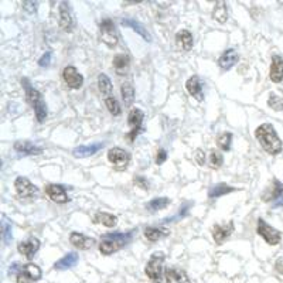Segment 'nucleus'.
<instances>
[{
    "instance_id": "f257e3e1",
    "label": "nucleus",
    "mask_w": 283,
    "mask_h": 283,
    "mask_svg": "<svg viewBox=\"0 0 283 283\" xmlns=\"http://www.w3.org/2000/svg\"><path fill=\"white\" fill-rule=\"evenodd\" d=\"M255 136L259 140L261 146L269 154H279L282 151V142L276 133L275 128L270 123H264L256 128Z\"/></svg>"
},
{
    "instance_id": "f03ea898",
    "label": "nucleus",
    "mask_w": 283,
    "mask_h": 283,
    "mask_svg": "<svg viewBox=\"0 0 283 283\" xmlns=\"http://www.w3.org/2000/svg\"><path fill=\"white\" fill-rule=\"evenodd\" d=\"M134 231H129V233H106L100 244V252L105 256H109L112 253H115L119 250H122L126 244L131 242L132 235Z\"/></svg>"
},
{
    "instance_id": "7ed1b4c3",
    "label": "nucleus",
    "mask_w": 283,
    "mask_h": 283,
    "mask_svg": "<svg viewBox=\"0 0 283 283\" xmlns=\"http://www.w3.org/2000/svg\"><path fill=\"white\" fill-rule=\"evenodd\" d=\"M21 83H23L24 88H26V97H27L29 103L33 106L37 120H38L40 123H43V122L46 120V117H47V105H46V102L43 100V95H41L35 88L30 86L29 80L24 78V80L21 81Z\"/></svg>"
},
{
    "instance_id": "20e7f679",
    "label": "nucleus",
    "mask_w": 283,
    "mask_h": 283,
    "mask_svg": "<svg viewBox=\"0 0 283 283\" xmlns=\"http://www.w3.org/2000/svg\"><path fill=\"white\" fill-rule=\"evenodd\" d=\"M163 264H165V255L162 252H156L151 255L146 267L145 273L151 282L159 283L162 282V275H163Z\"/></svg>"
},
{
    "instance_id": "39448f33",
    "label": "nucleus",
    "mask_w": 283,
    "mask_h": 283,
    "mask_svg": "<svg viewBox=\"0 0 283 283\" xmlns=\"http://www.w3.org/2000/svg\"><path fill=\"white\" fill-rule=\"evenodd\" d=\"M108 160L112 163L115 170L123 171V170H126V167L131 162V154L122 148H112L108 151Z\"/></svg>"
},
{
    "instance_id": "423d86ee",
    "label": "nucleus",
    "mask_w": 283,
    "mask_h": 283,
    "mask_svg": "<svg viewBox=\"0 0 283 283\" xmlns=\"http://www.w3.org/2000/svg\"><path fill=\"white\" fill-rule=\"evenodd\" d=\"M258 233L266 241L269 245H278L282 239V233H279L276 228L270 227L269 224L265 222V219L259 218L258 219V228H256Z\"/></svg>"
},
{
    "instance_id": "0eeeda50",
    "label": "nucleus",
    "mask_w": 283,
    "mask_h": 283,
    "mask_svg": "<svg viewBox=\"0 0 283 283\" xmlns=\"http://www.w3.org/2000/svg\"><path fill=\"white\" fill-rule=\"evenodd\" d=\"M100 40L108 46V47H115L117 44V33L115 29V24L111 18H105L100 26Z\"/></svg>"
},
{
    "instance_id": "6e6552de",
    "label": "nucleus",
    "mask_w": 283,
    "mask_h": 283,
    "mask_svg": "<svg viewBox=\"0 0 283 283\" xmlns=\"http://www.w3.org/2000/svg\"><path fill=\"white\" fill-rule=\"evenodd\" d=\"M143 117H145L143 112H142L140 109H137V108H133V109L129 112V115H128V123L132 126V131L128 133V139H129L131 142H133L134 139L137 137V134L143 131V129H142Z\"/></svg>"
},
{
    "instance_id": "1a4fd4ad",
    "label": "nucleus",
    "mask_w": 283,
    "mask_h": 283,
    "mask_svg": "<svg viewBox=\"0 0 283 283\" xmlns=\"http://www.w3.org/2000/svg\"><path fill=\"white\" fill-rule=\"evenodd\" d=\"M41 279V269L34 265L27 264L17 273V283H32Z\"/></svg>"
},
{
    "instance_id": "9d476101",
    "label": "nucleus",
    "mask_w": 283,
    "mask_h": 283,
    "mask_svg": "<svg viewBox=\"0 0 283 283\" xmlns=\"http://www.w3.org/2000/svg\"><path fill=\"white\" fill-rule=\"evenodd\" d=\"M15 188H16L17 194L20 197H24V199L37 197V194H38V188L26 177H17L15 180Z\"/></svg>"
},
{
    "instance_id": "9b49d317",
    "label": "nucleus",
    "mask_w": 283,
    "mask_h": 283,
    "mask_svg": "<svg viewBox=\"0 0 283 283\" xmlns=\"http://www.w3.org/2000/svg\"><path fill=\"white\" fill-rule=\"evenodd\" d=\"M63 80L72 89H80L83 83V77L72 66H68L63 69Z\"/></svg>"
},
{
    "instance_id": "f8f14e48",
    "label": "nucleus",
    "mask_w": 283,
    "mask_h": 283,
    "mask_svg": "<svg viewBox=\"0 0 283 283\" xmlns=\"http://www.w3.org/2000/svg\"><path fill=\"white\" fill-rule=\"evenodd\" d=\"M46 194L50 197L51 200L57 204H66L69 201L66 188L60 184H49L46 185Z\"/></svg>"
},
{
    "instance_id": "ddd939ff",
    "label": "nucleus",
    "mask_w": 283,
    "mask_h": 283,
    "mask_svg": "<svg viewBox=\"0 0 283 283\" xmlns=\"http://www.w3.org/2000/svg\"><path fill=\"white\" fill-rule=\"evenodd\" d=\"M40 248V241L37 239V238H29L27 241H23V242H20L18 244V247H17V250L18 252L21 253V255H24L27 259H33L34 255L37 253V250Z\"/></svg>"
},
{
    "instance_id": "4468645a",
    "label": "nucleus",
    "mask_w": 283,
    "mask_h": 283,
    "mask_svg": "<svg viewBox=\"0 0 283 283\" xmlns=\"http://www.w3.org/2000/svg\"><path fill=\"white\" fill-rule=\"evenodd\" d=\"M185 88L188 91V94L191 97H194L196 100L201 102L204 100V89H202V83L200 81V78L197 75L194 77H190L185 83Z\"/></svg>"
},
{
    "instance_id": "2eb2a0df",
    "label": "nucleus",
    "mask_w": 283,
    "mask_h": 283,
    "mask_svg": "<svg viewBox=\"0 0 283 283\" xmlns=\"http://www.w3.org/2000/svg\"><path fill=\"white\" fill-rule=\"evenodd\" d=\"M233 222H228L227 225H219L216 224L213 227V238L216 241V245H222L224 241L233 233Z\"/></svg>"
},
{
    "instance_id": "dca6fc26",
    "label": "nucleus",
    "mask_w": 283,
    "mask_h": 283,
    "mask_svg": "<svg viewBox=\"0 0 283 283\" xmlns=\"http://www.w3.org/2000/svg\"><path fill=\"white\" fill-rule=\"evenodd\" d=\"M165 278L167 283H191L188 275L179 267H167Z\"/></svg>"
},
{
    "instance_id": "f3484780",
    "label": "nucleus",
    "mask_w": 283,
    "mask_h": 283,
    "mask_svg": "<svg viewBox=\"0 0 283 283\" xmlns=\"http://www.w3.org/2000/svg\"><path fill=\"white\" fill-rule=\"evenodd\" d=\"M239 61V54L236 52V50H233V49H228L227 51H224V54L219 57V60H218V66L222 68V69H225V71H228V69H231V68L236 64Z\"/></svg>"
},
{
    "instance_id": "a211bd4d",
    "label": "nucleus",
    "mask_w": 283,
    "mask_h": 283,
    "mask_svg": "<svg viewBox=\"0 0 283 283\" xmlns=\"http://www.w3.org/2000/svg\"><path fill=\"white\" fill-rule=\"evenodd\" d=\"M60 27L64 32H71L74 27V21H72V16L69 12V4L67 1H63L60 6Z\"/></svg>"
},
{
    "instance_id": "6ab92c4d",
    "label": "nucleus",
    "mask_w": 283,
    "mask_h": 283,
    "mask_svg": "<svg viewBox=\"0 0 283 283\" xmlns=\"http://www.w3.org/2000/svg\"><path fill=\"white\" fill-rule=\"evenodd\" d=\"M15 150L21 153V154H26V156H33V154H41L43 153V148L41 146H37L29 140H18L15 143Z\"/></svg>"
},
{
    "instance_id": "aec40b11",
    "label": "nucleus",
    "mask_w": 283,
    "mask_h": 283,
    "mask_svg": "<svg viewBox=\"0 0 283 283\" xmlns=\"http://www.w3.org/2000/svg\"><path fill=\"white\" fill-rule=\"evenodd\" d=\"M69 242H71L75 248L85 250H89V248L95 244V239H94V238H88V236H85L83 233H71V236H69Z\"/></svg>"
},
{
    "instance_id": "412c9836",
    "label": "nucleus",
    "mask_w": 283,
    "mask_h": 283,
    "mask_svg": "<svg viewBox=\"0 0 283 283\" xmlns=\"http://www.w3.org/2000/svg\"><path fill=\"white\" fill-rule=\"evenodd\" d=\"M269 77L273 83H281L283 80V58L281 55L272 57V66H270Z\"/></svg>"
},
{
    "instance_id": "4be33fe9",
    "label": "nucleus",
    "mask_w": 283,
    "mask_h": 283,
    "mask_svg": "<svg viewBox=\"0 0 283 283\" xmlns=\"http://www.w3.org/2000/svg\"><path fill=\"white\" fill-rule=\"evenodd\" d=\"M103 143L102 142H97V143H92V145H88V146H78L72 150V154L75 157H89L95 153H98L100 149H103Z\"/></svg>"
},
{
    "instance_id": "5701e85b",
    "label": "nucleus",
    "mask_w": 283,
    "mask_h": 283,
    "mask_svg": "<svg viewBox=\"0 0 283 283\" xmlns=\"http://www.w3.org/2000/svg\"><path fill=\"white\" fill-rule=\"evenodd\" d=\"M120 23H122V26L131 27V29L139 34L140 37H143V38H145V41H148V43L151 41V37H150V34L148 33V30H146V29H145V27H143L139 21H136V20H133V18H123Z\"/></svg>"
},
{
    "instance_id": "b1692460",
    "label": "nucleus",
    "mask_w": 283,
    "mask_h": 283,
    "mask_svg": "<svg viewBox=\"0 0 283 283\" xmlns=\"http://www.w3.org/2000/svg\"><path fill=\"white\" fill-rule=\"evenodd\" d=\"M176 43L179 46V49H182L184 51H190L193 47V35L188 30H180L179 33L176 34Z\"/></svg>"
},
{
    "instance_id": "393cba45",
    "label": "nucleus",
    "mask_w": 283,
    "mask_h": 283,
    "mask_svg": "<svg viewBox=\"0 0 283 283\" xmlns=\"http://www.w3.org/2000/svg\"><path fill=\"white\" fill-rule=\"evenodd\" d=\"M77 262H78V255H77L75 252H69L67 255H64L60 261H57L54 267H55L57 270H66V269L75 266Z\"/></svg>"
},
{
    "instance_id": "a878e982",
    "label": "nucleus",
    "mask_w": 283,
    "mask_h": 283,
    "mask_svg": "<svg viewBox=\"0 0 283 283\" xmlns=\"http://www.w3.org/2000/svg\"><path fill=\"white\" fill-rule=\"evenodd\" d=\"M170 233L168 230L166 228H160V227H148L145 230V238L149 239L150 242H156L162 238H165Z\"/></svg>"
},
{
    "instance_id": "bb28decb",
    "label": "nucleus",
    "mask_w": 283,
    "mask_h": 283,
    "mask_svg": "<svg viewBox=\"0 0 283 283\" xmlns=\"http://www.w3.org/2000/svg\"><path fill=\"white\" fill-rule=\"evenodd\" d=\"M94 224H102L105 227H115L117 222V218L112 214H108V213H102V211H98L95 213V216L92 218Z\"/></svg>"
},
{
    "instance_id": "cd10ccee",
    "label": "nucleus",
    "mask_w": 283,
    "mask_h": 283,
    "mask_svg": "<svg viewBox=\"0 0 283 283\" xmlns=\"http://www.w3.org/2000/svg\"><path fill=\"white\" fill-rule=\"evenodd\" d=\"M233 191H235V188L231 187V185H228V184H225V183H218V184H214V185L210 188V191H208V197H210V199H218V197L225 196V194L233 193Z\"/></svg>"
},
{
    "instance_id": "c85d7f7f",
    "label": "nucleus",
    "mask_w": 283,
    "mask_h": 283,
    "mask_svg": "<svg viewBox=\"0 0 283 283\" xmlns=\"http://www.w3.org/2000/svg\"><path fill=\"white\" fill-rule=\"evenodd\" d=\"M112 63H114V68H115L117 75H125V72L129 68V57L125 54H119V55L114 57Z\"/></svg>"
},
{
    "instance_id": "c756f323",
    "label": "nucleus",
    "mask_w": 283,
    "mask_h": 283,
    "mask_svg": "<svg viewBox=\"0 0 283 283\" xmlns=\"http://www.w3.org/2000/svg\"><path fill=\"white\" fill-rule=\"evenodd\" d=\"M120 92H122V100L125 102V106H131L134 100V88L131 83H122V88H120Z\"/></svg>"
},
{
    "instance_id": "7c9ffc66",
    "label": "nucleus",
    "mask_w": 283,
    "mask_h": 283,
    "mask_svg": "<svg viewBox=\"0 0 283 283\" xmlns=\"http://www.w3.org/2000/svg\"><path fill=\"white\" fill-rule=\"evenodd\" d=\"M213 17L218 23H225L228 20V10H227V4L224 1H218L214 7Z\"/></svg>"
},
{
    "instance_id": "2f4dec72",
    "label": "nucleus",
    "mask_w": 283,
    "mask_h": 283,
    "mask_svg": "<svg viewBox=\"0 0 283 283\" xmlns=\"http://www.w3.org/2000/svg\"><path fill=\"white\" fill-rule=\"evenodd\" d=\"M170 202H171V201H170V199H167V197H156V199H153V200L149 201V202L146 204V210H149L151 213H154V211H157V210L166 208Z\"/></svg>"
},
{
    "instance_id": "473e14b6",
    "label": "nucleus",
    "mask_w": 283,
    "mask_h": 283,
    "mask_svg": "<svg viewBox=\"0 0 283 283\" xmlns=\"http://www.w3.org/2000/svg\"><path fill=\"white\" fill-rule=\"evenodd\" d=\"M283 193V184L279 180H273V185L272 188H269V191H266L264 194V201L276 200L281 194Z\"/></svg>"
},
{
    "instance_id": "72a5a7b5",
    "label": "nucleus",
    "mask_w": 283,
    "mask_h": 283,
    "mask_svg": "<svg viewBox=\"0 0 283 283\" xmlns=\"http://www.w3.org/2000/svg\"><path fill=\"white\" fill-rule=\"evenodd\" d=\"M98 88H100V94L105 95V98L111 97V94H112V83H111V80L105 74H100V77H98Z\"/></svg>"
},
{
    "instance_id": "f704fd0d",
    "label": "nucleus",
    "mask_w": 283,
    "mask_h": 283,
    "mask_svg": "<svg viewBox=\"0 0 283 283\" xmlns=\"http://www.w3.org/2000/svg\"><path fill=\"white\" fill-rule=\"evenodd\" d=\"M231 140H233V134L230 133V132L222 133L218 137V140H216L218 148L221 150H224V151H228V150L231 149Z\"/></svg>"
},
{
    "instance_id": "c9c22d12",
    "label": "nucleus",
    "mask_w": 283,
    "mask_h": 283,
    "mask_svg": "<svg viewBox=\"0 0 283 283\" xmlns=\"http://www.w3.org/2000/svg\"><path fill=\"white\" fill-rule=\"evenodd\" d=\"M105 105H106V108H108V111L112 114V115H120V105H119V102H117L112 95L111 97H108V98H105Z\"/></svg>"
},
{
    "instance_id": "e433bc0d",
    "label": "nucleus",
    "mask_w": 283,
    "mask_h": 283,
    "mask_svg": "<svg viewBox=\"0 0 283 283\" xmlns=\"http://www.w3.org/2000/svg\"><path fill=\"white\" fill-rule=\"evenodd\" d=\"M224 163V157L219 151L216 150H211V154H210V167L214 168V170H218L219 167L222 166Z\"/></svg>"
},
{
    "instance_id": "4c0bfd02",
    "label": "nucleus",
    "mask_w": 283,
    "mask_h": 283,
    "mask_svg": "<svg viewBox=\"0 0 283 283\" xmlns=\"http://www.w3.org/2000/svg\"><path fill=\"white\" fill-rule=\"evenodd\" d=\"M267 105L275 111H283V98L276 94H270V97L267 100Z\"/></svg>"
},
{
    "instance_id": "58836bf2",
    "label": "nucleus",
    "mask_w": 283,
    "mask_h": 283,
    "mask_svg": "<svg viewBox=\"0 0 283 283\" xmlns=\"http://www.w3.org/2000/svg\"><path fill=\"white\" fill-rule=\"evenodd\" d=\"M1 230H3V241H4V244H9L12 241V224L6 218H3V221H1Z\"/></svg>"
},
{
    "instance_id": "ea45409f",
    "label": "nucleus",
    "mask_w": 283,
    "mask_h": 283,
    "mask_svg": "<svg viewBox=\"0 0 283 283\" xmlns=\"http://www.w3.org/2000/svg\"><path fill=\"white\" fill-rule=\"evenodd\" d=\"M190 207H191V202H187V204H184L183 207H180V208H179L180 211H179V213H177L176 216H171V218H166V219H165L163 222H174V221H176V219H179L180 216L183 218V216H185V214H187V211H188V208H190Z\"/></svg>"
},
{
    "instance_id": "a19ab883",
    "label": "nucleus",
    "mask_w": 283,
    "mask_h": 283,
    "mask_svg": "<svg viewBox=\"0 0 283 283\" xmlns=\"http://www.w3.org/2000/svg\"><path fill=\"white\" fill-rule=\"evenodd\" d=\"M133 182L137 187H140V188H143V190H149V183H148V180H146L145 177H142V176H136V177L133 179Z\"/></svg>"
},
{
    "instance_id": "79ce46f5",
    "label": "nucleus",
    "mask_w": 283,
    "mask_h": 283,
    "mask_svg": "<svg viewBox=\"0 0 283 283\" xmlns=\"http://www.w3.org/2000/svg\"><path fill=\"white\" fill-rule=\"evenodd\" d=\"M167 160V151L165 149L157 150V154H156V165H163Z\"/></svg>"
},
{
    "instance_id": "37998d69",
    "label": "nucleus",
    "mask_w": 283,
    "mask_h": 283,
    "mask_svg": "<svg viewBox=\"0 0 283 283\" xmlns=\"http://www.w3.org/2000/svg\"><path fill=\"white\" fill-rule=\"evenodd\" d=\"M194 157H196V162H197L200 166H204V165H205V153H204L201 149L196 150Z\"/></svg>"
},
{
    "instance_id": "c03bdc74",
    "label": "nucleus",
    "mask_w": 283,
    "mask_h": 283,
    "mask_svg": "<svg viewBox=\"0 0 283 283\" xmlns=\"http://www.w3.org/2000/svg\"><path fill=\"white\" fill-rule=\"evenodd\" d=\"M51 55H52V54H51V51H47V52H46V54H44V55L38 60V64H40L41 67H47V66L51 63Z\"/></svg>"
},
{
    "instance_id": "a18cd8bd",
    "label": "nucleus",
    "mask_w": 283,
    "mask_h": 283,
    "mask_svg": "<svg viewBox=\"0 0 283 283\" xmlns=\"http://www.w3.org/2000/svg\"><path fill=\"white\" fill-rule=\"evenodd\" d=\"M23 7H24V10H27L29 13H34L35 9H37V3H35V1H24V3H23Z\"/></svg>"
},
{
    "instance_id": "49530a36",
    "label": "nucleus",
    "mask_w": 283,
    "mask_h": 283,
    "mask_svg": "<svg viewBox=\"0 0 283 283\" xmlns=\"http://www.w3.org/2000/svg\"><path fill=\"white\" fill-rule=\"evenodd\" d=\"M275 266H276V270L283 275V258H279V259L276 261V265H275Z\"/></svg>"
},
{
    "instance_id": "de8ad7c7",
    "label": "nucleus",
    "mask_w": 283,
    "mask_h": 283,
    "mask_svg": "<svg viewBox=\"0 0 283 283\" xmlns=\"http://www.w3.org/2000/svg\"><path fill=\"white\" fill-rule=\"evenodd\" d=\"M273 207L275 208H278V207H283V193L275 200V202H273Z\"/></svg>"
}]
</instances>
